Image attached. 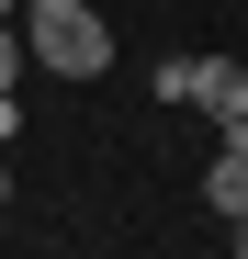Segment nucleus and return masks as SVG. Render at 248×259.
I'll list each match as a JSON object with an SVG mask.
<instances>
[{
	"instance_id": "1",
	"label": "nucleus",
	"mask_w": 248,
	"mask_h": 259,
	"mask_svg": "<svg viewBox=\"0 0 248 259\" xmlns=\"http://www.w3.org/2000/svg\"><path fill=\"white\" fill-rule=\"evenodd\" d=\"M23 46H34V68L46 79H102L113 68V23L91 12V0H23Z\"/></svg>"
},
{
	"instance_id": "2",
	"label": "nucleus",
	"mask_w": 248,
	"mask_h": 259,
	"mask_svg": "<svg viewBox=\"0 0 248 259\" xmlns=\"http://www.w3.org/2000/svg\"><path fill=\"white\" fill-rule=\"evenodd\" d=\"M181 102H192V113H215V124L248 113V68H237V57H192V91H181Z\"/></svg>"
},
{
	"instance_id": "3",
	"label": "nucleus",
	"mask_w": 248,
	"mask_h": 259,
	"mask_svg": "<svg viewBox=\"0 0 248 259\" xmlns=\"http://www.w3.org/2000/svg\"><path fill=\"white\" fill-rule=\"evenodd\" d=\"M203 203H215L226 226L248 214V158H237V147H215V169H203Z\"/></svg>"
},
{
	"instance_id": "4",
	"label": "nucleus",
	"mask_w": 248,
	"mask_h": 259,
	"mask_svg": "<svg viewBox=\"0 0 248 259\" xmlns=\"http://www.w3.org/2000/svg\"><path fill=\"white\" fill-rule=\"evenodd\" d=\"M23 68H34V46H23V23H0V91H23Z\"/></svg>"
},
{
	"instance_id": "5",
	"label": "nucleus",
	"mask_w": 248,
	"mask_h": 259,
	"mask_svg": "<svg viewBox=\"0 0 248 259\" xmlns=\"http://www.w3.org/2000/svg\"><path fill=\"white\" fill-rule=\"evenodd\" d=\"M12 136H23V102H12V91H0V147H12Z\"/></svg>"
},
{
	"instance_id": "6",
	"label": "nucleus",
	"mask_w": 248,
	"mask_h": 259,
	"mask_svg": "<svg viewBox=\"0 0 248 259\" xmlns=\"http://www.w3.org/2000/svg\"><path fill=\"white\" fill-rule=\"evenodd\" d=\"M226 147H237V158H248V113H226Z\"/></svg>"
},
{
	"instance_id": "7",
	"label": "nucleus",
	"mask_w": 248,
	"mask_h": 259,
	"mask_svg": "<svg viewBox=\"0 0 248 259\" xmlns=\"http://www.w3.org/2000/svg\"><path fill=\"white\" fill-rule=\"evenodd\" d=\"M237 259H248V214H237Z\"/></svg>"
},
{
	"instance_id": "8",
	"label": "nucleus",
	"mask_w": 248,
	"mask_h": 259,
	"mask_svg": "<svg viewBox=\"0 0 248 259\" xmlns=\"http://www.w3.org/2000/svg\"><path fill=\"white\" fill-rule=\"evenodd\" d=\"M0 203H12V169H0Z\"/></svg>"
},
{
	"instance_id": "9",
	"label": "nucleus",
	"mask_w": 248,
	"mask_h": 259,
	"mask_svg": "<svg viewBox=\"0 0 248 259\" xmlns=\"http://www.w3.org/2000/svg\"><path fill=\"white\" fill-rule=\"evenodd\" d=\"M12 12H23V0H0V23H12Z\"/></svg>"
}]
</instances>
